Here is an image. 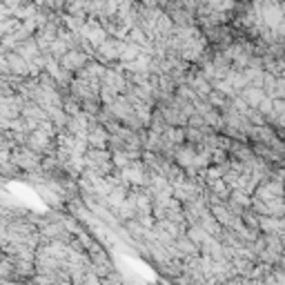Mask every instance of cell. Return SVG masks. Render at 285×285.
I'll return each instance as SVG.
<instances>
[{"instance_id": "1", "label": "cell", "mask_w": 285, "mask_h": 285, "mask_svg": "<svg viewBox=\"0 0 285 285\" xmlns=\"http://www.w3.org/2000/svg\"><path fill=\"white\" fill-rule=\"evenodd\" d=\"M36 2H42V0H36Z\"/></svg>"}]
</instances>
